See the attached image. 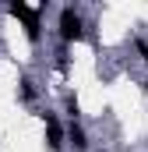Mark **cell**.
Here are the masks:
<instances>
[{
    "label": "cell",
    "instance_id": "obj_5",
    "mask_svg": "<svg viewBox=\"0 0 148 152\" xmlns=\"http://www.w3.org/2000/svg\"><path fill=\"white\" fill-rule=\"evenodd\" d=\"M18 96H21V103H36L39 99V88H36V81H32L28 75L18 81Z\"/></svg>",
    "mask_w": 148,
    "mask_h": 152
},
{
    "label": "cell",
    "instance_id": "obj_6",
    "mask_svg": "<svg viewBox=\"0 0 148 152\" xmlns=\"http://www.w3.org/2000/svg\"><path fill=\"white\" fill-rule=\"evenodd\" d=\"M64 113H67V120H81V106H78V99L74 96H64Z\"/></svg>",
    "mask_w": 148,
    "mask_h": 152
},
{
    "label": "cell",
    "instance_id": "obj_3",
    "mask_svg": "<svg viewBox=\"0 0 148 152\" xmlns=\"http://www.w3.org/2000/svg\"><path fill=\"white\" fill-rule=\"evenodd\" d=\"M42 124H46V145H49V152H64L67 149V127L60 124V117L53 113V110H46L42 113Z\"/></svg>",
    "mask_w": 148,
    "mask_h": 152
},
{
    "label": "cell",
    "instance_id": "obj_2",
    "mask_svg": "<svg viewBox=\"0 0 148 152\" xmlns=\"http://www.w3.org/2000/svg\"><path fill=\"white\" fill-rule=\"evenodd\" d=\"M42 11H46V7H25V4H11V14H14V18H21L28 42H39V39H42Z\"/></svg>",
    "mask_w": 148,
    "mask_h": 152
},
{
    "label": "cell",
    "instance_id": "obj_7",
    "mask_svg": "<svg viewBox=\"0 0 148 152\" xmlns=\"http://www.w3.org/2000/svg\"><path fill=\"white\" fill-rule=\"evenodd\" d=\"M134 50H138V57L148 64V36H138V39H134Z\"/></svg>",
    "mask_w": 148,
    "mask_h": 152
},
{
    "label": "cell",
    "instance_id": "obj_1",
    "mask_svg": "<svg viewBox=\"0 0 148 152\" xmlns=\"http://www.w3.org/2000/svg\"><path fill=\"white\" fill-rule=\"evenodd\" d=\"M57 36H60V46H74V42H81V39L88 36V21H85V11L81 7H60V14H57Z\"/></svg>",
    "mask_w": 148,
    "mask_h": 152
},
{
    "label": "cell",
    "instance_id": "obj_4",
    "mask_svg": "<svg viewBox=\"0 0 148 152\" xmlns=\"http://www.w3.org/2000/svg\"><path fill=\"white\" fill-rule=\"evenodd\" d=\"M67 145L78 149V152H88V149H92V138H88V131H85V124H81V120L67 124Z\"/></svg>",
    "mask_w": 148,
    "mask_h": 152
},
{
    "label": "cell",
    "instance_id": "obj_8",
    "mask_svg": "<svg viewBox=\"0 0 148 152\" xmlns=\"http://www.w3.org/2000/svg\"><path fill=\"white\" fill-rule=\"evenodd\" d=\"M92 152H110V149H92Z\"/></svg>",
    "mask_w": 148,
    "mask_h": 152
}]
</instances>
